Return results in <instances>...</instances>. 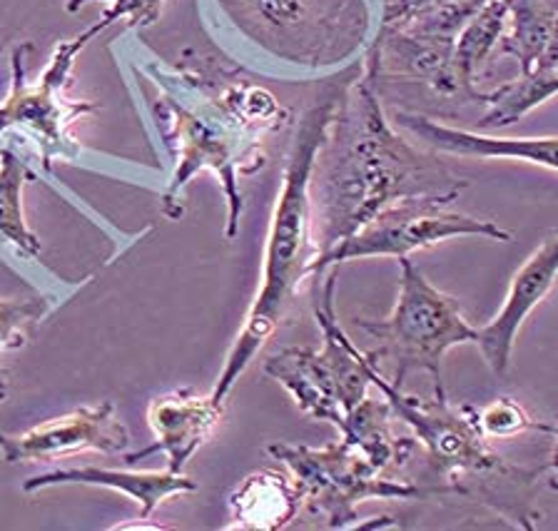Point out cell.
Masks as SVG:
<instances>
[{"label":"cell","instance_id":"28","mask_svg":"<svg viewBox=\"0 0 558 531\" xmlns=\"http://www.w3.org/2000/svg\"><path fill=\"white\" fill-rule=\"evenodd\" d=\"M0 50H3V43H0Z\"/></svg>","mask_w":558,"mask_h":531},{"label":"cell","instance_id":"23","mask_svg":"<svg viewBox=\"0 0 558 531\" xmlns=\"http://www.w3.org/2000/svg\"><path fill=\"white\" fill-rule=\"evenodd\" d=\"M50 312L48 300H0V352L28 342L31 327Z\"/></svg>","mask_w":558,"mask_h":531},{"label":"cell","instance_id":"27","mask_svg":"<svg viewBox=\"0 0 558 531\" xmlns=\"http://www.w3.org/2000/svg\"><path fill=\"white\" fill-rule=\"evenodd\" d=\"M5 399H8V377H5L3 367H0V405H3Z\"/></svg>","mask_w":558,"mask_h":531},{"label":"cell","instance_id":"12","mask_svg":"<svg viewBox=\"0 0 558 531\" xmlns=\"http://www.w3.org/2000/svg\"><path fill=\"white\" fill-rule=\"evenodd\" d=\"M558 280V230H554L541 245L531 252L511 277L509 294L492 322L476 329V347L484 354L496 377H506L511 367L513 347H517L523 322L541 302L548 298Z\"/></svg>","mask_w":558,"mask_h":531},{"label":"cell","instance_id":"11","mask_svg":"<svg viewBox=\"0 0 558 531\" xmlns=\"http://www.w3.org/2000/svg\"><path fill=\"white\" fill-rule=\"evenodd\" d=\"M128 447L130 432L112 402L81 407L21 434H0V455L8 464L56 461L81 455V451L120 455Z\"/></svg>","mask_w":558,"mask_h":531},{"label":"cell","instance_id":"10","mask_svg":"<svg viewBox=\"0 0 558 531\" xmlns=\"http://www.w3.org/2000/svg\"><path fill=\"white\" fill-rule=\"evenodd\" d=\"M447 197H409L384 207L352 238L327 252L312 265V280L319 282L329 267H339L349 260L366 257H409L416 250H426L453 238H486L496 242H513V234L486 217L449 210Z\"/></svg>","mask_w":558,"mask_h":531},{"label":"cell","instance_id":"26","mask_svg":"<svg viewBox=\"0 0 558 531\" xmlns=\"http://www.w3.org/2000/svg\"><path fill=\"white\" fill-rule=\"evenodd\" d=\"M556 444H554V451H551V459H548V469H551L554 474V486H558V424H556Z\"/></svg>","mask_w":558,"mask_h":531},{"label":"cell","instance_id":"19","mask_svg":"<svg viewBox=\"0 0 558 531\" xmlns=\"http://www.w3.org/2000/svg\"><path fill=\"white\" fill-rule=\"evenodd\" d=\"M558 21V0H509V23L494 58H513L521 75L531 73L544 56Z\"/></svg>","mask_w":558,"mask_h":531},{"label":"cell","instance_id":"9","mask_svg":"<svg viewBox=\"0 0 558 531\" xmlns=\"http://www.w3.org/2000/svg\"><path fill=\"white\" fill-rule=\"evenodd\" d=\"M105 28H110V25L100 19L90 28L83 31L81 36L58 43L35 83H28V77H25V50H31V46L25 43V46H17L13 50L11 93L0 102V135H5L13 128H21L38 137L40 162L46 172H50L56 158H75L77 145L73 143L70 128L83 116H87V112L100 110L87 100H70L65 90L70 88L75 58Z\"/></svg>","mask_w":558,"mask_h":531},{"label":"cell","instance_id":"6","mask_svg":"<svg viewBox=\"0 0 558 531\" xmlns=\"http://www.w3.org/2000/svg\"><path fill=\"white\" fill-rule=\"evenodd\" d=\"M314 285V319L322 333V350L284 347L265 360V374L290 391L294 405L310 420L329 422L337 430L344 417L369 397L372 374L377 362L362 352L337 319V267L322 275Z\"/></svg>","mask_w":558,"mask_h":531},{"label":"cell","instance_id":"16","mask_svg":"<svg viewBox=\"0 0 558 531\" xmlns=\"http://www.w3.org/2000/svg\"><path fill=\"white\" fill-rule=\"evenodd\" d=\"M230 529L277 531L290 527L302 514V496L294 479L272 469L244 476L230 494Z\"/></svg>","mask_w":558,"mask_h":531},{"label":"cell","instance_id":"22","mask_svg":"<svg viewBox=\"0 0 558 531\" xmlns=\"http://www.w3.org/2000/svg\"><path fill=\"white\" fill-rule=\"evenodd\" d=\"M476 422L486 439H511L529 430L551 432V426L531 420V414L511 397H499L492 405L476 409Z\"/></svg>","mask_w":558,"mask_h":531},{"label":"cell","instance_id":"7","mask_svg":"<svg viewBox=\"0 0 558 531\" xmlns=\"http://www.w3.org/2000/svg\"><path fill=\"white\" fill-rule=\"evenodd\" d=\"M399 294L387 317H356L354 325L374 339L369 357L391 370V385L404 389L412 372H426L434 395H447L441 364L449 350L476 342V327L461 315L459 302L426 280L412 257H399Z\"/></svg>","mask_w":558,"mask_h":531},{"label":"cell","instance_id":"1","mask_svg":"<svg viewBox=\"0 0 558 531\" xmlns=\"http://www.w3.org/2000/svg\"><path fill=\"white\" fill-rule=\"evenodd\" d=\"M137 73L153 83L155 123L174 158L162 213L170 220L180 217L185 188L197 172L209 170L227 197L225 238L234 240L244 210L240 176L265 168V137L290 123L292 112L240 71L192 50L180 63L147 60Z\"/></svg>","mask_w":558,"mask_h":531},{"label":"cell","instance_id":"24","mask_svg":"<svg viewBox=\"0 0 558 531\" xmlns=\"http://www.w3.org/2000/svg\"><path fill=\"white\" fill-rule=\"evenodd\" d=\"M90 3H108V11L102 13V21L108 25L128 21L130 31H143L160 21L165 0H68L65 11L77 13L83 5Z\"/></svg>","mask_w":558,"mask_h":531},{"label":"cell","instance_id":"5","mask_svg":"<svg viewBox=\"0 0 558 531\" xmlns=\"http://www.w3.org/2000/svg\"><path fill=\"white\" fill-rule=\"evenodd\" d=\"M262 58L300 73L342 71L366 53L377 25L369 0H213Z\"/></svg>","mask_w":558,"mask_h":531},{"label":"cell","instance_id":"20","mask_svg":"<svg viewBox=\"0 0 558 531\" xmlns=\"http://www.w3.org/2000/svg\"><path fill=\"white\" fill-rule=\"evenodd\" d=\"M35 178L28 160L15 155L11 147H0V238L28 260L43 252L38 234H35L23 213V188Z\"/></svg>","mask_w":558,"mask_h":531},{"label":"cell","instance_id":"4","mask_svg":"<svg viewBox=\"0 0 558 531\" xmlns=\"http://www.w3.org/2000/svg\"><path fill=\"white\" fill-rule=\"evenodd\" d=\"M372 385L426 449V486H434L439 496L482 502L517 529H536L541 511L534 499L541 469L511 464L496 455L476 422V407L451 405L447 395L432 399L404 395L379 367L372 374Z\"/></svg>","mask_w":558,"mask_h":531},{"label":"cell","instance_id":"15","mask_svg":"<svg viewBox=\"0 0 558 531\" xmlns=\"http://www.w3.org/2000/svg\"><path fill=\"white\" fill-rule=\"evenodd\" d=\"M58 484H85L105 486V490L122 492L140 504V519H150L153 511L172 496L197 492V484L185 474L170 472H120V469L81 467V469H52V472L38 474L23 484V492H38Z\"/></svg>","mask_w":558,"mask_h":531},{"label":"cell","instance_id":"14","mask_svg":"<svg viewBox=\"0 0 558 531\" xmlns=\"http://www.w3.org/2000/svg\"><path fill=\"white\" fill-rule=\"evenodd\" d=\"M225 407L215 402L213 397L195 395L190 389H178L170 395L155 397L147 409V422L155 434V444L137 455H125V464H135L137 459L150 455L168 457L170 472L182 474V469L190 464V459L197 455V449L213 437L217 424L222 420Z\"/></svg>","mask_w":558,"mask_h":531},{"label":"cell","instance_id":"3","mask_svg":"<svg viewBox=\"0 0 558 531\" xmlns=\"http://www.w3.org/2000/svg\"><path fill=\"white\" fill-rule=\"evenodd\" d=\"M362 60H356L339 73L329 75L312 106L296 120L294 141L284 165L282 190L277 195L265 255H262L259 292L247 317H244L232 350L227 352L220 377L209 391V397L220 407H225L242 374L255 362V357L269 342L275 329L282 325L302 285L312 280V263L317 257L312 238V170L317 162L319 147L327 137L331 118H335L339 98H342L347 85L362 75Z\"/></svg>","mask_w":558,"mask_h":531},{"label":"cell","instance_id":"18","mask_svg":"<svg viewBox=\"0 0 558 531\" xmlns=\"http://www.w3.org/2000/svg\"><path fill=\"white\" fill-rule=\"evenodd\" d=\"M506 23H509V0H486L459 33L449 68L453 98L484 102V93L476 90V83L482 65L494 58L496 46L501 43Z\"/></svg>","mask_w":558,"mask_h":531},{"label":"cell","instance_id":"8","mask_svg":"<svg viewBox=\"0 0 558 531\" xmlns=\"http://www.w3.org/2000/svg\"><path fill=\"white\" fill-rule=\"evenodd\" d=\"M269 455L282 461L302 496V511L314 519V527L347 529L360 524V504L434 499V486L404 476L379 472L362 451L344 439L314 449L304 444H269Z\"/></svg>","mask_w":558,"mask_h":531},{"label":"cell","instance_id":"17","mask_svg":"<svg viewBox=\"0 0 558 531\" xmlns=\"http://www.w3.org/2000/svg\"><path fill=\"white\" fill-rule=\"evenodd\" d=\"M391 420H395V409L384 399V395L379 399L364 397L344 417L339 432H342V439L349 447L362 451L379 472L399 476L401 469L409 464V459L414 455L416 437H397L391 432Z\"/></svg>","mask_w":558,"mask_h":531},{"label":"cell","instance_id":"25","mask_svg":"<svg viewBox=\"0 0 558 531\" xmlns=\"http://www.w3.org/2000/svg\"><path fill=\"white\" fill-rule=\"evenodd\" d=\"M439 3H444V0H384L377 28H399V25L412 21L416 13Z\"/></svg>","mask_w":558,"mask_h":531},{"label":"cell","instance_id":"13","mask_svg":"<svg viewBox=\"0 0 558 531\" xmlns=\"http://www.w3.org/2000/svg\"><path fill=\"white\" fill-rule=\"evenodd\" d=\"M391 123L404 128L416 145L439 155L482 160H519L558 172V137H496L478 130L436 123L412 110H397Z\"/></svg>","mask_w":558,"mask_h":531},{"label":"cell","instance_id":"2","mask_svg":"<svg viewBox=\"0 0 558 531\" xmlns=\"http://www.w3.org/2000/svg\"><path fill=\"white\" fill-rule=\"evenodd\" d=\"M374 83L377 75L364 65L362 75L347 85L314 162L310 185L314 263L384 207L409 197H447L453 203L469 188L439 153L397 133Z\"/></svg>","mask_w":558,"mask_h":531},{"label":"cell","instance_id":"21","mask_svg":"<svg viewBox=\"0 0 558 531\" xmlns=\"http://www.w3.org/2000/svg\"><path fill=\"white\" fill-rule=\"evenodd\" d=\"M554 95H558V71L519 75L517 81L484 93L482 106H486V112L478 120V130L509 128L523 116H529L531 110L544 106L546 100H551Z\"/></svg>","mask_w":558,"mask_h":531}]
</instances>
